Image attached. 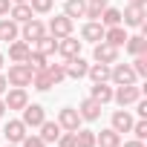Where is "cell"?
Returning a JSON list of instances; mask_svg holds the SVG:
<instances>
[{
  "label": "cell",
  "mask_w": 147,
  "mask_h": 147,
  "mask_svg": "<svg viewBox=\"0 0 147 147\" xmlns=\"http://www.w3.org/2000/svg\"><path fill=\"white\" fill-rule=\"evenodd\" d=\"M113 98L121 104V107H127V104H136L138 98H141V87H136V84H127V87H118L115 92H113Z\"/></svg>",
  "instance_id": "4"
},
{
  "label": "cell",
  "mask_w": 147,
  "mask_h": 147,
  "mask_svg": "<svg viewBox=\"0 0 147 147\" xmlns=\"http://www.w3.org/2000/svg\"><path fill=\"white\" fill-rule=\"evenodd\" d=\"M92 55H95L98 63H115V61H118V46H110L107 40H98Z\"/></svg>",
  "instance_id": "7"
},
{
  "label": "cell",
  "mask_w": 147,
  "mask_h": 147,
  "mask_svg": "<svg viewBox=\"0 0 147 147\" xmlns=\"http://www.w3.org/2000/svg\"><path fill=\"white\" fill-rule=\"evenodd\" d=\"M95 144H101V147H118V144H121V136L110 127V130H101V133L95 136Z\"/></svg>",
  "instance_id": "20"
},
{
  "label": "cell",
  "mask_w": 147,
  "mask_h": 147,
  "mask_svg": "<svg viewBox=\"0 0 147 147\" xmlns=\"http://www.w3.org/2000/svg\"><path fill=\"white\" fill-rule=\"evenodd\" d=\"M121 23H124V26H144V6L130 3V6L124 9V15H121Z\"/></svg>",
  "instance_id": "10"
},
{
  "label": "cell",
  "mask_w": 147,
  "mask_h": 147,
  "mask_svg": "<svg viewBox=\"0 0 147 147\" xmlns=\"http://www.w3.org/2000/svg\"><path fill=\"white\" fill-rule=\"evenodd\" d=\"M6 87H9V84H6V75H0V95L6 92Z\"/></svg>",
  "instance_id": "42"
},
{
  "label": "cell",
  "mask_w": 147,
  "mask_h": 147,
  "mask_svg": "<svg viewBox=\"0 0 147 147\" xmlns=\"http://www.w3.org/2000/svg\"><path fill=\"white\" fill-rule=\"evenodd\" d=\"M130 130L136 133V138H138V141H144V138H147V121H144V118H141V121H133V127H130Z\"/></svg>",
  "instance_id": "34"
},
{
  "label": "cell",
  "mask_w": 147,
  "mask_h": 147,
  "mask_svg": "<svg viewBox=\"0 0 147 147\" xmlns=\"http://www.w3.org/2000/svg\"><path fill=\"white\" fill-rule=\"evenodd\" d=\"M81 115H78V110L75 107H63L61 113H58V124H61V130H69V133H75V130H81Z\"/></svg>",
  "instance_id": "3"
},
{
  "label": "cell",
  "mask_w": 147,
  "mask_h": 147,
  "mask_svg": "<svg viewBox=\"0 0 147 147\" xmlns=\"http://www.w3.org/2000/svg\"><path fill=\"white\" fill-rule=\"evenodd\" d=\"M23 63H26L32 72H38V69H46V55H40L38 49H35V52L29 49V55H26V61H23Z\"/></svg>",
  "instance_id": "29"
},
{
  "label": "cell",
  "mask_w": 147,
  "mask_h": 147,
  "mask_svg": "<svg viewBox=\"0 0 147 147\" xmlns=\"http://www.w3.org/2000/svg\"><path fill=\"white\" fill-rule=\"evenodd\" d=\"M46 72H49L52 84H61V81L66 78V72H63V63H46Z\"/></svg>",
  "instance_id": "32"
},
{
  "label": "cell",
  "mask_w": 147,
  "mask_h": 147,
  "mask_svg": "<svg viewBox=\"0 0 147 147\" xmlns=\"http://www.w3.org/2000/svg\"><path fill=\"white\" fill-rule=\"evenodd\" d=\"M32 75H35V72H32L26 63H15V66H9L6 84H12V87H29V84H32Z\"/></svg>",
  "instance_id": "1"
},
{
  "label": "cell",
  "mask_w": 147,
  "mask_h": 147,
  "mask_svg": "<svg viewBox=\"0 0 147 147\" xmlns=\"http://www.w3.org/2000/svg\"><path fill=\"white\" fill-rule=\"evenodd\" d=\"M58 136H61V124L58 121H43L40 124V138L49 144V141H58Z\"/></svg>",
  "instance_id": "23"
},
{
  "label": "cell",
  "mask_w": 147,
  "mask_h": 147,
  "mask_svg": "<svg viewBox=\"0 0 147 147\" xmlns=\"http://www.w3.org/2000/svg\"><path fill=\"white\" fill-rule=\"evenodd\" d=\"M52 3H55V0H29V6H32V12H49L52 9Z\"/></svg>",
  "instance_id": "35"
},
{
  "label": "cell",
  "mask_w": 147,
  "mask_h": 147,
  "mask_svg": "<svg viewBox=\"0 0 147 147\" xmlns=\"http://www.w3.org/2000/svg\"><path fill=\"white\" fill-rule=\"evenodd\" d=\"M58 147H75V133H61L58 136Z\"/></svg>",
  "instance_id": "37"
},
{
  "label": "cell",
  "mask_w": 147,
  "mask_h": 147,
  "mask_svg": "<svg viewBox=\"0 0 147 147\" xmlns=\"http://www.w3.org/2000/svg\"><path fill=\"white\" fill-rule=\"evenodd\" d=\"M81 38H84V40H92V43H95V40H104V26H101L98 20H90V23L81 29Z\"/></svg>",
  "instance_id": "16"
},
{
  "label": "cell",
  "mask_w": 147,
  "mask_h": 147,
  "mask_svg": "<svg viewBox=\"0 0 147 147\" xmlns=\"http://www.w3.org/2000/svg\"><path fill=\"white\" fill-rule=\"evenodd\" d=\"M0 15H9V0H0Z\"/></svg>",
  "instance_id": "40"
},
{
  "label": "cell",
  "mask_w": 147,
  "mask_h": 147,
  "mask_svg": "<svg viewBox=\"0 0 147 147\" xmlns=\"http://www.w3.org/2000/svg\"><path fill=\"white\" fill-rule=\"evenodd\" d=\"M0 69H3V55H0Z\"/></svg>",
  "instance_id": "47"
},
{
  "label": "cell",
  "mask_w": 147,
  "mask_h": 147,
  "mask_svg": "<svg viewBox=\"0 0 147 147\" xmlns=\"http://www.w3.org/2000/svg\"><path fill=\"white\" fill-rule=\"evenodd\" d=\"M133 72H136V78H144V75H147V55H136Z\"/></svg>",
  "instance_id": "33"
},
{
  "label": "cell",
  "mask_w": 147,
  "mask_h": 147,
  "mask_svg": "<svg viewBox=\"0 0 147 147\" xmlns=\"http://www.w3.org/2000/svg\"><path fill=\"white\" fill-rule=\"evenodd\" d=\"M26 127H40L43 121H46V115H43V107L40 104H26L23 107V118H20Z\"/></svg>",
  "instance_id": "9"
},
{
  "label": "cell",
  "mask_w": 147,
  "mask_h": 147,
  "mask_svg": "<svg viewBox=\"0 0 147 147\" xmlns=\"http://www.w3.org/2000/svg\"><path fill=\"white\" fill-rule=\"evenodd\" d=\"M124 147H144V141H138V138H136V141H127Z\"/></svg>",
  "instance_id": "43"
},
{
  "label": "cell",
  "mask_w": 147,
  "mask_h": 147,
  "mask_svg": "<svg viewBox=\"0 0 147 147\" xmlns=\"http://www.w3.org/2000/svg\"><path fill=\"white\" fill-rule=\"evenodd\" d=\"M90 98H95L98 104H107V101H113V87H107V81H101V84L92 87V95Z\"/></svg>",
  "instance_id": "26"
},
{
  "label": "cell",
  "mask_w": 147,
  "mask_h": 147,
  "mask_svg": "<svg viewBox=\"0 0 147 147\" xmlns=\"http://www.w3.org/2000/svg\"><path fill=\"white\" fill-rule=\"evenodd\" d=\"M6 147H15V144H6Z\"/></svg>",
  "instance_id": "48"
},
{
  "label": "cell",
  "mask_w": 147,
  "mask_h": 147,
  "mask_svg": "<svg viewBox=\"0 0 147 147\" xmlns=\"http://www.w3.org/2000/svg\"><path fill=\"white\" fill-rule=\"evenodd\" d=\"M124 46H127V52H130L133 58H136V55H144V52H147V40H144L141 35H136V38H127V40H124Z\"/></svg>",
  "instance_id": "25"
},
{
  "label": "cell",
  "mask_w": 147,
  "mask_h": 147,
  "mask_svg": "<svg viewBox=\"0 0 147 147\" xmlns=\"http://www.w3.org/2000/svg\"><path fill=\"white\" fill-rule=\"evenodd\" d=\"M84 18H90V20H98V18H101V6H92V3H87V12H84Z\"/></svg>",
  "instance_id": "38"
},
{
  "label": "cell",
  "mask_w": 147,
  "mask_h": 147,
  "mask_svg": "<svg viewBox=\"0 0 147 147\" xmlns=\"http://www.w3.org/2000/svg\"><path fill=\"white\" fill-rule=\"evenodd\" d=\"M58 52L69 61V58H75V55H81V40H75L72 35H66V38H58Z\"/></svg>",
  "instance_id": "12"
},
{
  "label": "cell",
  "mask_w": 147,
  "mask_h": 147,
  "mask_svg": "<svg viewBox=\"0 0 147 147\" xmlns=\"http://www.w3.org/2000/svg\"><path fill=\"white\" fill-rule=\"evenodd\" d=\"M75 147H95V133L92 130H75Z\"/></svg>",
  "instance_id": "31"
},
{
  "label": "cell",
  "mask_w": 147,
  "mask_h": 147,
  "mask_svg": "<svg viewBox=\"0 0 147 147\" xmlns=\"http://www.w3.org/2000/svg\"><path fill=\"white\" fill-rule=\"evenodd\" d=\"M136 113H138L141 118H147V101H141V98H138V101H136Z\"/></svg>",
  "instance_id": "39"
},
{
  "label": "cell",
  "mask_w": 147,
  "mask_h": 147,
  "mask_svg": "<svg viewBox=\"0 0 147 147\" xmlns=\"http://www.w3.org/2000/svg\"><path fill=\"white\" fill-rule=\"evenodd\" d=\"M15 38H18V23L9 20V18H6V20H0V43H3V40L12 43Z\"/></svg>",
  "instance_id": "24"
},
{
  "label": "cell",
  "mask_w": 147,
  "mask_h": 147,
  "mask_svg": "<svg viewBox=\"0 0 147 147\" xmlns=\"http://www.w3.org/2000/svg\"><path fill=\"white\" fill-rule=\"evenodd\" d=\"M130 127H133V115H130L127 110L113 113V130H115V133H130Z\"/></svg>",
  "instance_id": "15"
},
{
  "label": "cell",
  "mask_w": 147,
  "mask_h": 147,
  "mask_svg": "<svg viewBox=\"0 0 147 147\" xmlns=\"http://www.w3.org/2000/svg\"><path fill=\"white\" fill-rule=\"evenodd\" d=\"M32 15H35V12H32L29 3H15V6H12V20H15V23H26V20H32Z\"/></svg>",
  "instance_id": "21"
},
{
  "label": "cell",
  "mask_w": 147,
  "mask_h": 147,
  "mask_svg": "<svg viewBox=\"0 0 147 147\" xmlns=\"http://www.w3.org/2000/svg\"><path fill=\"white\" fill-rule=\"evenodd\" d=\"M87 69H90V63L81 58V55H75V58H69L66 63H63V72H66V78H84L87 75Z\"/></svg>",
  "instance_id": "5"
},
{
  "label": "cell",
  "mask_w": 147,
  "mask_h": 147,
  "mask_svg": "<svg viewBox=\"0 0 147 147\" xmlns=\"http://www.w3.org/2000/svg\"><path fill=\"white\" fill-rule=\"evenodd\" d=\"M3 136H6V141H9V144H20V141H23V136H26V124H23L20 118H15V121H9V124H6Z\"/></svg>",
  "instance_id": "11"
},
{
  "label": "cell",
  "mask_w": 147,
  "mask_h": 147,
  "mask_svg": "<svg viewBox=\"0 0 147 147\" xmlns=\"http://www.w3.org/2000/svg\"><path fill=\"white\" fill-rule=\"evenodd\" d=\"M78 115H81L84 121H95V118L101 115V104H98L95 98H84L81 107H78Z\"/></svg>",
  "instance_id": "13"
},
{
  "label": "cell",
  "mask_w": 147,
  "mask_h": 147,
  "mask_svg": "<svg viewBox=\"0 0 147 147\" xmlns=\"http://www.w3.org/2000/svg\"><path fill=\"white\" fill-rule=\"evenodd\" d=\"M6 113V104H3V98H0V115H3Z\"/></svg>",
  "instance_id": "44"
},
{
  "label": "cell",
  "mask_w": 147,
  "mask_h": 147,
  "mask_svg": "<svg viewBox=\"0 0 147 147\" xmlns=\"http://www.w3.org/2000/svg\"><path fill=\"white\" fill-rule=\"evenodd\" d=\"M3 104H6V110H23V107L29 104V95H26V90H23V87H15V90H9V92H6Z\"/></svg>",
  "instance_id": "8"
},
{
  "label": "cell",
  "mask_w": 147,
  "mask_h": 147,
  "mask_svg": "<svg viewBox=\"0 0 147 147\" xmlns=\"http://www.w3.org/2000/svg\"><path fill=\"white\" fill-rule=\"evenodd\" d=\"M133 3H136V6H144V3H147V0H133Z\"/></svg>",
  "instance_id": "45"
},
{
  "label": "cell",
  "mask_w": 147,
  "mask_h": 147,
  "mask_svg": "<svg viewBox=\"0 0 147 147\" xmlns=\"http://www.w3.org/2000/svg\"><path fill=\"white\" fill-rule=\"evenodd\" d=\"M40 35H46V26H43L40 20H35V18H32V20H26V23H23V40H32V43H35Z\"/></svg>",
  "instance_id": "14"
},
{
  "label": "cell",
  "mask_w": 147,
  "mask_h": 147,
  "mask_svg": "<svg viewBox=\"0 0 147 147\" xmlns=\"http://www.w3.org/2000/svg\"><path fill=\"white\" fill-rule=\"evenodd\" d=\"M15 3H29V0H15Z\"/></svg>",
  "instance_id": "46"
},
{
  "label": "cell",
  "mask_w": 147,
  "mask_h": 147,
  "mask_svg": "<svg viewBox=\"0 0 147 147\" xmlns=\"http://www.w3.org/2000/svg\"><path fill=\"white\" fill-rule=\"evenodd\" d=\"M32 84H35V90H40V92H46V90H52V87H55L46 69H38V72H35V75H32Z\"/></svg>",
  "instance_id": "27"
},
{
  "label": "cell",
  "mask_w": 147,
  "mask_h": 147,
  "mask_svg": "<svg viewBox=\"0 0 147 147\" xmlns=\"http://www.w3.org/2000/svg\"><path fill=\"white\" fill-rule=\"evenodd\" d=\"M87 75L95 81V84H101V81H110V63H90V69H87Z\"/></svg>",
  "instance_id": "19"
},
{
  "label": "cell",
  "mask_w": 147,
  "mask_h": 147,
  "mask_svg": "<svg viewBox=\"0 0 147 147\" xmlns=\"http://www.w3.org/2000/svg\"><path fill=\"white\" fill-rule=\"evenodd\" d=\"M104 26H121V12L118 9H101V18H98Z\"/></svg>",
  "instance_id": "30"
},
{
  "label": "cell",
  "mask_w": 147,
  "mask_h": 147,
  "mask_svg": "<svg viewBox=\"0 0 147 147\" xmlns=\"http://www.w3.org/2000/svg\"><path fill=\"white\" fill-rule=\"evenodd\" d=\"M104 40H107L110 46H124L127 35H124V29H121V26H110V29H104Z\"/></svg>",
  "instance_id": "22"
},
{
  "label": "cell",
  "mask_w": 147,
  "mask_h": 147,
  "mask_svg": "<svg viewBox=\"0 0 147 147\" xmlns=\"http://www.w3.org/2000/svg\"><path fill=\"white\" fill-rule=\"evenodd\" d=\"M49 32H52V38H66V35H72V18L55 15V18L49 20Z\"/></svg>",
  "instance_id": "6"
},
{
  "label": "cell",
  "mask_w": 147,
  "mask_h": 147,
  "mask_svg": "<svg viewBox=\"0 0 147 147\" xmlns=\"http://www.w3.org/2000/svg\"><path fill=\"white\" fill-rule=\"evenodd\" d=\"M26 55H29V43H26V40H12V43H9V58H12L15 63H23Z\"/></svg>",
  "instance_id": "18"
},
{
  "label": "cell",
  "mask_w": 147,
  "mask_h": 147,
  "mask_svg": "<svg viewBox=\"0 0 147 147\" xmlns=\"http://www.w3.org/2000/svg\"><path fill=\"white\" fill-rule=\"evenodd\" d=\"M84 12H87V0H66V9H63L66 18H84Z\"/></svg>",
  "instance_id": "28"
},
{
  "label": "cell",
  "mask_w": 147,
  "mask_h": 147,
  "mask_svg": "<svg viewBox=\"0 0 147 147\" xmlns=\"http://www.w3.org/2000/svg\"><path fill=\"white\" fill-rule=\"evenodd\" d=\"M87 3H92V6H101V9H107V3H110V0H87Z\"/></svg>",
  "instance_id": "41"
},
{
  "label": "cell",
  "mask_w": 147,
  "mask_h": 147,
  "mask_svg": "<svg viewBox=\"0 0 147 147\" xmlns=\"http://www.w3.org/2000/svg\"><path fill=\"white\" fill-rule=\"evenodd\" d=\"M20 147H46V141H43L40 136H23Z\"/></svg>",
  "instance_id": "36"
},
{
  "label": "cell",
  "mask_w": 147,
  "mask_h": 147,
  "mask_svg": "<svg viewBox=\"0 0 147 147\" xmlns=\"http://www.w3.org/2000/svg\"><path fill=\"white\" fill-rule=\"evenodd\" d=\"M35 46H38V52H40V55H46V58H49V55H55V52H58V38H52V35H40V38L35 40Z\"/></svg>",
  "instance_id": "17"
},
{
  "label": "cell",
  "mask_w": 147,
  "mask_h": 147,
  "mask_svg": "<svg viewBox=\"0 0 147 147\" xmlns=\"http://www.w3.org/2000/svg\"><path fill=\"white\" fill-rule=\"evenodd\" d=\"M110 81H115L118 87L136 84V72H133L130 63H115V66H110Z\"/></svg>",
  "instance_id": "2"
}]
</instances>
